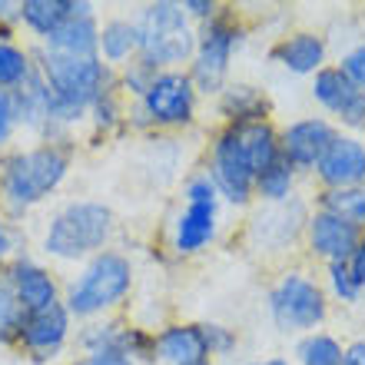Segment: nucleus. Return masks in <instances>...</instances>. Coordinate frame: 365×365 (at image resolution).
Segmentation results:
<instances>
[{
    "label": "nucleus",
    "instance_id": "obj_1",
    "mask_svg": "<svg viewBox=\"0 0 365 365\" xmlns=\"http://www.w3.org/2000/svg\"><path fill=\"white\" fill-rule=\"evenodd\" d=\"M40 77L53 93V123H73L110 90V73L96 57H67L43 50Z\"/></svg>",
    "mask_w": 365,
    "mask_h": 365
},
{
    "label": "nucleus",
    "instance_id": "obj_2",
    "mask_svg": "<svg viewBox=\"0 0 365 365\" xmlns=\"http://www.w3.org/2000/svg\"><path fill=\"white\" fill-rule=\"evenodd\" d=\"M113 232V212L103 202H70L53 216L43 250L57 259H83L90 252L103 250Z\"/></svg>",
    "mask_w": 365,
    "mask_h": 365
},
{
    "label": "nucleus",
    "instance_id": "obj_3",
    "mask_svg": "<svg viewBox=\"0 0 365 365\" xmlns=\"http://www.w3.org/2000/svg\"><path fill=\"white\" fill-rule=\"evenodd\" d=\"M67 163L70 160L60 146H37V150L10 156L4 163V176H0L4 200L14 206V212L40 202L67 176Z\"/></svg>",
    "mask_w": 365,
    "mask_h": 365
},
{
    "label": "nucleus",
    "instance_id": "obj_4",
    "mask_svg": "<svg viewBox=\"0 0 365 365\" xmlns=\"http://www.w3.org/2000/svg\"><path fill=\"white\" fill-rule=\"evenodd\" d=\"M140 63L156 73V67H170L182 63L196 50L190 24H186V10L182 4H150L143 10V24H140Z\"/></svg>",
    "mask_w": 365,
    "mask_h": 365
},
{
    "label": "nucleus",
    "instance_id": "obj_5",
    "mask_svg": "<svg viewBox=\"0 0 365 365\" xmlns=\"http://www.w3.org/2000/svg\"><path fill=\"white\" fill-rule=\"evenodd\" d=\"M130 282H133L130 259L120 256V252H100V256L90 259L87 269L80 272L77 282L70 286L67 312L83 319L96 316V312L116 306L130 292Z\"/></svg>",
    "mask_w": 365,
    "mask_h": 365
},
{
    "label": "nucleus",
    "instance_id": "obj_6",
    "mask_svg": "<svg viewBox=\"0 0 365 365\" xmlns=\"http://www.w3.org/2000/svg\"><path fill=\"white\" fill-rule=\"evenodd\" d=\"M269 309L279 329L296 332V329H312L326 319V296L322 289L306 279L302 272H289L279 279V286L272 289Z\"/></svg>",
    "mask_w": 365,
    "mask_h": 365
},
{
    "label": "nucleus",
    "instance_id": "obj_7",
    "mask_svg": "<svg viewBox=\"0 0 365 365\" xmlns=\"http://www.w3.org/2000/svg\"><path fill=\"white\" fill-rule=\"evenodd\" d=\"M216 182L212 176H196L186 186V210L176 222V250L196 252L216 236Z\"/></svg>",
    "mask_w": 365,
    "mask_h": 365
},
{
    "label": "nucleus",
    "instance_id": "obj_8",
    "mask_svg": "<svg viewBox=\"0 0 365 365\" xmlns=\"http://www.w3.org/2000/svg\"><path fill=\"white\" fill-rule=\"evenodd\" d=\"M236 43H240V30L232 27L226 17L206 20L200 50H196V70H192L196 83H200L206 93H216V90L222 87Z\"/></svg>",
    "mask_w": 365,
    "mask_h": 365
},
{
    "label": "nucleus",
    "instance_id": "obj_9",
    "mask_svg": "<svg viewBox=\"0 0 365 365\" xmlns=\"http://www.w3.org/2000/svg\"><path fill=\"white\" fill-rule=\"evenodd\" d=\"M212 182L232 202H246L256 186V170L246 156V146H242L236 126H230L212 150Z\"/></svg>",
    "mask_w": 365,
    "mask_h": 365
},
{
    "label": "nucleus",
    "instance_id": "obj_10",
    "mask_svg": "<svg viewBox=\"0 0 365 365\" xmlns=\"http://www.w3.org/2000/svg\"><path fill=\"white\" fill-rule=\"evenodd\" d=\"M143 110L153 123L176 126L192 116V80L182 73H156L143 93Z\"/></svg>",
    "mask_w": 365,
    "mask_h": 365
},
{
    "label": "nucleus",
    "instance_id": "obj_11",
    "mask_svg": "<svg viewBox=\"0 0 365 365\" xmlns=\"http://www.w3.org/2000/svg\"><path fill=\"white\" fill-rule=\"evenodd\" d=\"M312 96L326 106L329 113H336L346 126L365 130V90L356 87L339 67L319 70L316 83H312Z\"/></svg>",
    "mask_w": 365,
    "mask_h": 365
},
{
    "label": "nucleus",
    "instance_id": "obj_12",
    "mask_svg": "<svg viewBox=\"0 0 365 365\" xmlns=\"http://www.w3.org/2000/svg\"><path fill=\"white\" fill-rule=\"evenodd\" d=\"M319 180L329 190H349L365 186V143L356 136H336L319 160Z\"/></svg>",
    "mask_w": 365,
    "mask_h": 365
},
{
    "label": "nucleus",
    "instance_id": "obj_13",
    "mask_svg": "<svg viewBox=\"0 0 365 365\" xmlns=\"http://www.w3.org/2000/svg\"><path fill=\"white\" fill-rule=\"evenodd\" d=\"M359 240H362L359 226L339 220V216H332V212H326V210H319L316 216L309 220V246H312L316 256L329 259V266H332V262H349V256L356 252Z\"/></svg>",
    "mask_w": 365,
    "mask_h": 365
},
{
    "label": "nucleus",
    "instance_id": "obj_14",
    "mask_svg": "<svg viewBox=\"0 0 365 365\" xmlns=\"http://www.w3.org/2000/svg\"><path fill=\"white\" fill-rule=\"evenodd\" d=\"M336 140V130L319 120V116H309V120H299L282 133V156H286L292 166L299 170H309V166H319L322 153L329 150V143Z\"/></svg>",
    "mask_w": 365,
    "mask_h": 365
},
{
    "label": "nucleus",
    "instance_id": "obj_15",
    "mask_svg": "<svg viewBox=\"0 0 365 365\" xmlns=\"http://www.w3.org/2000/svg\"><path fill=\"white\" fill-rule=\"evenodd\" d=\"M67 329H70V312L63 306H50V309H40V312H30L24 319V329H20V339L30 352L37 356H50L63 346L67 339Z\"/></svg>",
    "mask_w": 365,
    "mask_h": 365
},
{
    "label": "nucleus",
    "instance_id": "obj_16",
    "mask_svg": "<svg viewBox=\"0 0 365 365\" xmlns=\"http://www.w3.org/2000/svg\"><path fill=\"white\" fill-rule=\"evenodd\" d=\"M10 286L17 292V302L24 306V312H40V309H50L57 306V286H53V279H50L47 269H40L34 262L20 259L10 266L7 272Z\"/></svg>",
    "mask_w": 365,
    "mask_h": 365
},
{
    "label": "nucleus",
    "instance_id": "obj_17",
    "mask_svg": "<svg viewBox=\"0 0 365 365\" xmlns=\"http://www.w3.org/2000/svg\"><path fill=\"white\" fill-rule=\"evenodd\" d=\"M156 356L166 365H206V339L202 326H170L156 336Z\"/></svg>",
    "mask_w": 365,
    "mask_h": 365
},
{
    "label": "nucleus",
    "instance_id": "obj_18",
    "mask_svg": "<svg viewBox=\"0 0 365 365\" xmlns=\"http://www.w3.org/2000/svg\"><path fill=\"white\" fill-rule=\"evenodd\" d=\"M20 20L30 30H37L40 37L47 40L60 24H67L70 17H93L90 4H73V0H24L20 4Z\"/></svg>",
    "mask_w": 365,
    "mask_h": 365
},
{
    "label": "nucleus",
    "instance_id": "obj_19",
    "mask_svg": "<svg viewBox=\"0 0 365 365\" xmlns=\"http://www.w3.org/2000/svg\"><path fill=\"white\" fill-rule=\"evenodd\" d=\"M14 93V106H17V123L34 126V130H43V126L53 123V93L47 90L40 73H30Z\"/></svg>",
    "mask_w": 365,
    "mask_h": 365
},
{
    "label": "nucleus",
    "instance_id": "obj_20",
    "mask_svg": "<svg viewBox=\"0 0 365 365\" xmlns=\"http://www.w3.org/2000/svg\"><path fill=\"white\" fill-rule=\"evenodd\" d=\"M96 47H100V34H96L93 17H70L47 37V50L67 53V57H93Z\"/></svg>",
    "mask_w": 365,
    "mask_h": 365
},
{
    "label": "nucleus",
    "instance_id": "obj_21",
    "mask_svg": "<svg viewBox=\"0 0 365 365\" xmlns=\"http://www.w3.org/2000/svg\"><path fill=\"white\" fill-rule=\"evenodd\" d=\"M272 57L292 73H316V70H322V60H326V43L316 34H296V37L282 40Z\"/></svg>",
    "mask_w": 365,
    "mask_h": 365
},
{
    "label": "nucleus",
    "instance_id": "obj_22",
    "mask_svg": "<svg viewBox=\"0 0 365 365\" xmlns=\"http://www.w3.org/2000/svg\"><path fill=\"white\" fill-rule=\"evenodd\" d=\"M266 110H269V103L256 87H230L222 93V113L232 123H256V120H262Z\"/></svg>",
    "mask_w": 365,
    "mask_h": 365
},
{
    "label": "nucleus",
    "instance_id": "obj_23",
    "mask_svg": "<svg viewBox=\"0 0 365 365\" xmlns=\"http://www.w3.org/2000/svg\"><path fill=\"white\" fill-rule=\"evenodd\" d=\"M322 210L362 230L365 226V186H349V190L322 192Z\"/></svg>",
    "mask_w": 365,
    "mask_h": 365
},
{
    "label": "nucleus",
    "instance_id": "obj_24",
    "mask_svg": "<svg viewBox=\"0 0 365 365\" xmlns=\"http://www.w3.org/2000/svg\"><path fill=\"white\" fill-rule=\"evenodd\" d=\"M100 50L106 60H126L133 50H140V30L126 20H113L100 34Z\"/></svg>",
    "mask_w": 365,
    "mask_h": 365
},
{
    "label": "nucleus",
    "instance_id": "obj_25",
    "mask_svg": "<svg viewBox=\"0 0 365 365\" xmlns=\"http://www.w3.org/2000/svg\"><path fill=\"white\" fill-rule=\"evenodd\" d=\"M296 356L302 365H346V349L339 346L332 336H322V332L302 339Z\"/></svg>",
    "mask_w": 365,
    "mask_h": 365
},
{
    "label": "nucleus",
    "instance_id": "obj_26",
    "mask_svg": "<svg viewBox=\"0 0 365 365\" xmlns=\"http://www.w3.org/2000/svg\"><path fill=\"white\" fill-rule=\"evenodd\" d=\"M292 176H296V166L289 163L286 156H279L276 163H269L256 176V190L269 202H282L289 196V190H292Z\"/></svg>",
    "mask_w": 365,
    "mask_h": 365
},
{
    "label": "nucleus",
    "instance_id": "obj_27",
    "mask_svg": "<svg viewBox=\"0 0 365 365\" xmlns=\"http://www.w3.org/2000/svg\"><path fill=\"white\" fill-rule=\"evenodd\" d=\"M24 306L17 302V292L10 286L7 276H0V342H14L20 339V329H24Z\"/></svg>",
    "mask_w": 365,
    "mask_h": 365
},
{
    "label": "nucleus",
    "instance_id": "obj_28",
    "mask_svg": "<svg viewBox=\"0 0 365 365\" xmlns=\"http://www.w3.org/2000/svg\"><path fill=\"white\" fill-rule=\"evenodd\" d=\"M30 57L14 43H0V90H17L30 77Z\"/></svg>",
    "mask_w": 365,
    "mask_h": 365
},
{
    "label": "nucleus",
    "instance_id": "obj_29",
    "mask_svg": "<svg viewBox=\"0 0 365 365\" xmlns=\"http://www.w3.org/2000/svg\"><path fill=\"white\" fill-rule=\"evenodd\" d=\"M329 282H332V292H336L342 302H356L362 289L356 286V279L349 272V262H332L329 266Z\"/></svg>",
    "mask_w": 365,
    "mask_h": 365
},
{
    "label": "nucleus",
    "instance_id": "obj_30",
    "mask_svg": "<svg viewBox=\"0 0 365 365\" xmlns=\"http://www.w3.org/2000/svg\"><path fill=\"white\" fill-rule=\"evenodd\" d=\"M342 73H346L356 87H362L365 90V43L362 47H356V50H349L346 57H342Z\"/></svg>",
    "mask_w": 365,
    "mask_h": 365
},
{
    "label": "nucleus",
    "instance_id": "obj_31",
    "mask_svg": "<svg viewBox=\"0 0 365 365\" xmlns=\"http://www.w3.org/2000/svg\"><path fill=\"white\" fill-rule=\"evenodd\" d=\"M17 126V106H14V93L10 90H0V146L10 140Z\"/></svg>",
    "mask_w": 365,
    "mask_h": 365
},
{
    "label": "nucleus",
    "instance_id": "obj_32",
    "mask_svg": "<svg viewBox=\"0 0 365 365\" xmlns=\"http://www.w3.org/2000/svg\"><path fill=\"white\" fill-rule=\"evenodd\" d=\"M202 339H206V349H210V352H230V349L236 346L232 332L222 326H202Z\"/></svg>",
    "mask_w": 365,
    "mask_h": 365
},
{
    "label": "nucleus",
    "instance_id": "obj_33",
    "mask_svg": "<svg viewBox=\"0 0 365 365\" xmlns=\"http://www.w3.org/2000/svg\"><path fill=\"white\" fill-rule=\"evenodd\" d=\"M349 272H352V279H356V286L365 289V236L359 240L356 252L349 256Z\"/></svg>",
    "mask_w": 365,
    "mask_h": 365
},
{
    "label": "nucleus",
    "instance_id": "obj_34",
    "mask_svg": "<svg viewBox=\"0 0 365 365\" xmlns=\"http://www.w3.org/2000/svg\"><path fill=\"white\" fill-rule=\"evenodd\" d=\"M77 365H133V359L120 356V352H90V356L80 359Z\"/></svg>",
    "mask_w": 365,
    "mask_h": 365
},
{
    "label": "nucleus",
    "instance_id": "obj_35",
    "mask_svg": "<svg viewBox=\"0 0 365 365\" xmlns=\"http://www.w3.org/2000/svg\"><path fill=\"white\" fill-rule=\"evenodd\" d=\"M182 10H186V14H192V17L212 20V14H216V4H202V0H190V4H182Z\"/></svg>",
    "mask_w": 365,
    "mask_h": 365
},
{
    "label": "nucleus",
    "instance_id": "obj_36",
    "mask_svg": "<svg viewBox=\"0 0 365 365\" xmlns=\"http://www.w3.org/2000/svg\"><path fill=\"white\" fill-rule=\"evenodd\" d=\"M346 365H365V342H352L346 349Z\"/></svg>",
    "mask_w": 365,
    "mask_h": 365
},
{
    "label": "nucleus",
    "instance_id": "obj_37",
    "mask_svg": "<svg viewBox=\"0 0 365 365\" xmlns=\"http://www.w3.org/2000/svg\"><path fill=\"white\" fill-rule=\"evenodd\" d=\"M7 250H10V236H7V230H4V220H0V259L7 256Z\"/></svg>",
    "mask_w": 365,
    "mask_h": 365
},
{
    "label": "nucleus",
    "instance_id": "obj_38",
    "mask_svg": "<svg viewBox=\"0 0 365 365\" xmlns=\"http://www.w3.org/2000/svg\"><path fill=\"white\" fill-rule=\"evenodd\" d=\"M252 365H289L286 359H266V362H252Z\"/></svg>",
    "mask_w": 365,
    "mask_h": 365
}]
</instances>
